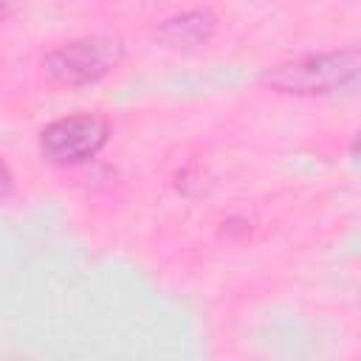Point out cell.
<instances>
[{
    "instance_id": "cell-1",
    "label": "cell",
    "mask_w": 361,
    "mask_h": 361,
    "mask_svg": "<svg viewBox=\"0 0 361 361\" xmlns=\"http://www.w3.org/2000/svg\"><path fill=\"white\" fill-rule=\"evenodd\" d=\"M361 73V51L355 45L313 51L274 62L262 71V85L279 96L324 99L355 87Z\"/></svg>"
},
{
    "instance_id": "cell-2",
    "label": "cell",
    "mask_w": 361,
    "mask_h": 361,
    "mask_svg": "<svg viewBox=\"0 0 361 361\" xmlns=\"http://www.w3.org/2000/svg\"><path fill=\"white\" fill-rule=\"evenodd\" d=\"M121 62H124L121 39L110 34H82L45 51L39 68L51 85L90 87L107 79Z\"/></svg>"
},
{
    "instance_id": "cell-3",
    "label": "cell",
    "mask_w": 361,
    "mask_h": 361,
    "mask_svg": "<svg viewBox=\"0 0 361 361\" xmlns=\"http://www.w3.org/2000/svg\"><path fill=\"white\" fill-rule=\"evenodd\" d=\"M110 141V121L102 113L79 110L48 121L37 135L39 158L51 166L71 169L93 161Z\"/></svg>"
},
{
    "instance_id": "cell-4",
    "label": "cell",
    "mask_w": 361,
    "mask_h": 361,
    "mask_svg": "<svg viewBox=\"0 0 361 361\" xmlns=\"http://www.w3.org/2000/svg\"><path fill=\"white\" fill-rule=\"evenodd\" d=\"M217 25H220V17L209 6H200V8H186L172 17H164L155 25L152 37L158 45L169 51H195L212 42V37L217 34Z\"/></svg>"
},
{
    "instance_id": "cell-5",
    "label": "cell",
    "mask_w": 361,
    "mask_h": 361,
    "mask_svg": "<svg viewBox=\"0 0 361 361\" xmlns=\"http://www.w3.org/2000/svg\"><path fill=\"white\" fill-rule=\"evenodd\" d=\"M17 189V178H14V169L8 166L6 158H0V203H6Z\"/></svg>"
},
{
    "instance_id": "cell-6",
    "label": "cell",
    "mask_w": 361,
    "mask_h": 361,
    "mask_svg": "<svg viewBox=\"0 0 361 361\" xmlns=\"http://www.w3.org/2000/svg\"><path fill=\"white\" fill-rule=\"evenodd\" d=\"M14 11V0H0V23H6Z\"/></svg>"
}]
</instances>
